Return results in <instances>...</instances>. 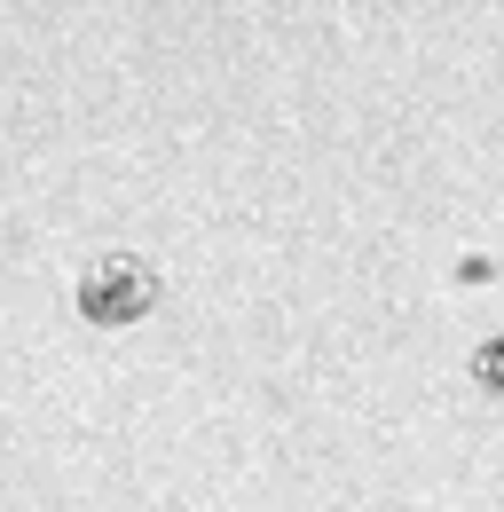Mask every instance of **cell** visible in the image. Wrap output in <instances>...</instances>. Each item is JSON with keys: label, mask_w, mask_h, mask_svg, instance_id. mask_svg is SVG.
Here are the masks:
<instances>
[{"label": "cell", "mask_w": 504, "mask_h": 512, "mask_svg": "<svg viewBox=\"0 0 504 512\" xmlns=\"http://www.w3.org/2000/svg\"><path fill=\"white\" fill-rule=\"evenodd\" d=\"M489 371H504V347H497V355H489Z\"/></svg>", "instance_id": "obj_1"}]
</instances>
